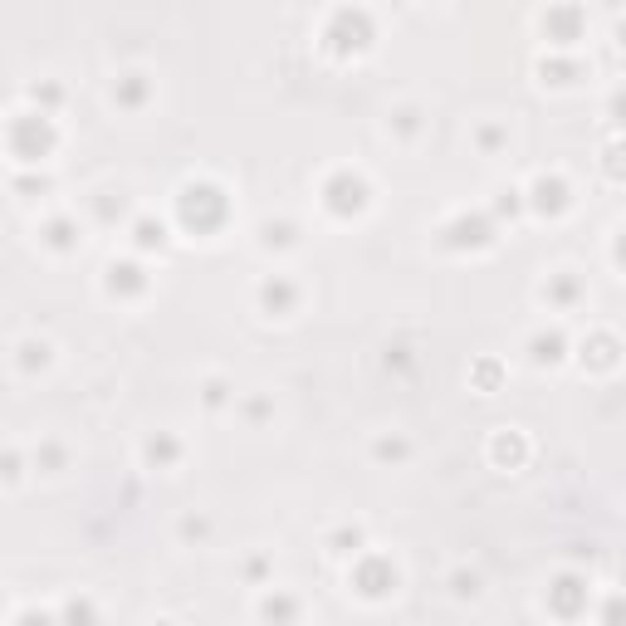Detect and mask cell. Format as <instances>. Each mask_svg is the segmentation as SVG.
Segmentation results:
<instances>
[{
    "label": "cell",
    "mask_w": 626,
    "mask_h": 626,
    "mask_svg": "<svg viewBox=\"0 0 626 626\" xmlns=\"http://www.w3.org/2000/svg\"><path fill=\"white\" fill-rule=\"evenodd\" d=\"M64 460H69V450L59 446V441H45V446L35 450V470H45V475L64 470Z\"/></svg>",
    "instance_id": "obj_29"
},
{
    "label": "cell",
    "mask_w": 626,
    "mask_h": 626,
    "mask_svg": "<svg viewBox=\"0 0 626 626\" xmlns=\"http://www.w3.org/2000/svg\"><path fill=\"white\" fill-rule=\"evenodd\" d=\"M269 411H274V406H269V402H265V397H255V402L245 406V416H250V421H265Z\"/></svg>",
    "instance_id": "obj_41"
},
{
    "label": "cell",
    "mask_w": 626,
    "mask_h": 626,
    "mask_svg": "<svg viewBox=\"0 0 626 626\" xmlns=\"http://www.w3.org/2000/svg\"><path fill=\"white\" fill-rule=\"evenodd\" d=\"M54 617H59V626H98V607H93V597L79 592V597H69Z\"/></svg>",
    "instance_id": "obj_23"
},
{
    "label": "cell",
    "mask_w": 626,
    "mask_h": 626,
    "mask_svg": "<svg viewBox=\"0 0 626 626\" xmlns=\"http://www.w3.org/2000/svg\"><path fill=\"white\" fill-rule=\"evenodd\" d=\"M93 216L103 225H118L128 216V196H123V191H98V196H93Z\"/></svg>",
    "instance_id": "obj_24"
},
{
    "label": "cell",
    "mask_w": 626,
    "mask_h": 626,
    "mask_svg": "<svg viewBox=\"0 0 626 626\" xmlns=\"http://www.w3.org/2000/svg\"><path fill=\"white\" fill-rule=\"evenodd\" d=\"M353 587H358L367 602L392 597V592H397V563H392V558L367 553V558H358V568H353Z\"/></svg>",
    "instance_id": "obj_8"
},
{
    "label": "cell",
    "mask_w": 626,
    "mask_h": 626,
    "mask_svg": "<svg viewBox=\"0 0 626 626\" xmlns=\"http://www.w3.org/2000/svg\"><path fill=\"white\" fill-rule=\"evenodd\" d=\"M529 358H534L538 367L563 362L568 358V333H563V328H543V333H534V338H529Z\"/></svg>",
    "instance_id": "obj_15"
},
{
    "label": "cell",
    "mask_w": 626,
    "mask_h": 626,
    "mask_svg": "<svg viewBox=\"0 0 626 626\" xmlns=\"http://www.w3.org/2000/svg\"><path fill=\"white\" fill-rule=\"evenodd\" d=\"M54 118L49 113H15L10 118V128H5V147H10V157L20 162V167H35V162H45L49 152H54Z\"/></svg>",
    "instance_id": "obj_2"
},
{
    "label": "cell",
    "mask_w": 626,
    "mask_h": 626,
    "mask_svg": "<svg viewBox=\"0 0 626 626\" xmlns=\"http://www.w3.org/2000/svg\"><path fill=\"white\" fill-rule=\"evenodd\" d=\"M152 626H177V622H152Z\"/></svg>",
    "instance_id": "obj_46"
},
{
    "label": "cell",
    "mask_w": 626,
    "mask_h": 626,
    "mask_svg": "<svg viewBox=\"0 0 626 626\" xmlns=\"http://www.w3.org/2000/svg\"><path fill=\"white\" fill-rule=\"evenodd\" d=\"M328 548H333V553H343V558H348V553H358V548H362V529H338V534L328 538Z\"/></svg>",
    "instance_id": "obj_34"
},
{
    "label": "cell",
    "mask_w": 626,
    "mask_h": 626,
    "mask_svg": "<svg viewBox=\"0 0 626 626\" xmlns=\"http://www.w3.org/2000/svg\"><path fill=\"white\" fill-rule=\"evenodd\" d=\"M538 30L553 40V49H573L582 40V30H587V15L578 5H553V10L538 15Z\"/></svg>",
    "instance_id": "obj_9"
},
{
    "label": "cell",
    "mask_w": 626,
    "mask_h": 626,
    "mask_svg": "<svg viewBox=\"0 0 626 626\" xmlns=\"http://www.w3.org/2000/svg\"><path fill=\"white\" fill-rule=\"evenodd\" d=\"M455 597H475V592H480V578H475V573H455Z\"/></svg>",
    "instance_id": "obj_37"
},
{
    "label": "cell",
    "mask_w": 626,
    "mask_h": 626,
    "mask_svg": "<svg viewBox=\"0 0 626 626\" xmlns=\"http://www.w3.org/2000/svg\"><path fill=\"white\" fill-rule=\"evenodd\" d=\"M30 103H35V113H49V118H54V108L64 103V89H59V84H35V89H30Z\"/></svg>",
    "instance_id": "obj_30"
},
{
    "label": "cell",
    "mask_w": 626,
    "mask_h": 626,
    "mask_svg": "<svg viewBox=\"0 0 626 626\" xmlns=\"http://www.w3.org/2000/svg\"><path fill=\"white\" fill-rule=\"evenodd\" d=\"M377 40V30H372V15L358 10V5H343V10H333L328 15V30H323V45L333 49L338 59H348V54H362V49Z\"/></svg>",
    "instance_id": "obj_3"
},
{
    "label": "cell",
    "mask_w": 626,
    "mask_h": 626,
    "mask_svg": "<svg viewBox=\"0 0 626 626\" xmlns=\"http://www.w3.org/2000/svg\"><path fill=\"white\" fill-rule=\"evenodd\" d=\"M45 186H49L45 177H40V181H35V177H20V181H15V191H45Z\"/></svg>",
    "instance_id": "obj_43"
},
{
    "label": "cell",
    "mask_w": 626,
    "mask_h": 626,
    "mask_svg": "<svg viewBox=\"0 0 626 626\" xmlns=\"http://www.w3.org/2000/svg\"><path fill=\"white\" fill-rule=\"evenodd\" d=\"M475 142H480V152H485V157H494V152L509 142V128H480V133H475Z\"/></svg>",
    "instance_id": "obj_35"
},
{
    "label": "cell",
    "mask_w": 626,
    "mask_h": 626,
    "mask_svg": "<svg viewBox=\"0 0 626 626\" xmlns=\"http://www.w3.org/2000/svg\"><path fill=\"white\" fill-rule=\"evenodd\" d=\"M607 118H612L617 128H626V89H612V98H607Z\"/></svg>",
    "instance_id": "obj_36"
},
{
    "label": "cell",
    "mask_w": 626,
    "mask_h": 626,
    "mask_svg": "<svg viewBox=\"0 0 626 626\" xmlns=\"http://www.w3.org/2000/svg\"><path fill=\"white\" fill-rule=\"evenodd\" d=\"M617 358H622V343H617L612 333H592V338L582 343V362H587V367H597V372L617 367Z\"/></svg>",
    "instance_id": "obj_17"
},
{
    "label": "cell",
    "mask_w": 626,
    "mask_h": 626,
    "mask_svg": "<svg viewBox=\"0 0 626 626\" xmlns=\"http://www.w3.org/2000/svg\"><path fill=\"white\" fill-rule=\"evenodd\" d=\"M177 221L191 235H216L230 221V196L221 181H186L177 191Z\"/></svg>",
    "instance_id": "obj_1"
},
{
    "label": "cell",
    "mask_w": 626,
    "mask_h": 626,
    "mask_svg": "<svg viewBox=\"0 0 626 626\" xmlns=\"http://www.w3.org/2000/svg\"><path fill=\"white\" fill-rule=\"evenodd\" d=\"M133 250L137 255H152V250H167V225L157 221V216H137L133 225Z\"/></svg>",
    "instance_id": "obj_19"
},
{
    "label": "cell",
    "mask_w": 626,
    "mask_h": 626,
    "mask_svg": "<svg viewBox=\"0 0 626 626\" xmlns=\"http://www.w3.org/2000/svg\"><path fill=\"white\" fill-rule=\"evenodd\" d=\"M260 245L265 250H289V245H299V221H265L260 225Z\"/></svg>",
    "instance_id": "obj_22"
},
{
    "label": "cell",
    "mask_w": 626,
    "mask_h": 626,
    "mask_svg": "<svg viewBox=\"0 0 626 626\" xmlns=\"http://www.w3.org/2000/svg\"><path fill=\"white\" fill-rule=\"evenodd\" d=\"M15 626H59V617H49V612H25V617H15Z\"/></svg>",
    "instance_id": "obj_39"
},
{
    "label": "cell",
    "mask_w": 626,
    "mask_h": 626,
    "mask_svg": "<svg viewBox=\"0 0 626 626\" xmlns=\"http://www.w3.org/2000/svg\"><path fill=\"white\" fill-rule=\"evenodd\" d=\"M494 240H499V221H494L490 211H460V216H450L436 230L441 250H490Z\"/></svg>",
    "instance_id": "obj_4"
},
{
    "label": "cell",
    "mask_w": 626,
    "mask_h": 626,
    "mask_svg": "<svg viewBox=\"0 0 626 626\" xmlns=\"http://www.w3.org/2000/svg\"><path fill=\"white\" fill-rule=\"evenodd\" d=\"M587 607H592V582H587V573H558L553 587H548V612H553L558 622H578Z\"/></svg>",
    "instance_id": "obj_6"
},
{
    "label": "cell",
    "mask_w": 626,
    "mask_h": 626,
    "mask_svg": "<svg viewBox=\"0 0 626 626\" xmlns=\"http://www.w3.org/2000/svg\"><path fill=\"white\" fill-rule=\"evenodd\" d=\"M602 172L612 181H626V142H612V147H602Z\"/></svg>",
    "instance_id": "obj_33"
},
{
    "label": "cell",
    "mask_w": 626,
    "mask_h": 626,
    "mask_svg": "<svg viewBox=\"0 0 626 626\" xmlns=\"http://www.w3.org/2000/svg\"><path fill=\"white\" fill-rule=\"evenodd\" d=\"M543 299L553 304V309H573L582 304V279L573 269H558V274H548V284H543Z\"/></svg>",
    "instance_id": "obj_14"
},
{
    "label": "cell",
    "mask_w": 626,
    "mask_h": 626,
    "mask_svg": "<svg viewBox=\"0 0 626 626\" xmlns=\"http://www.w3.org/2000/svg\"><path fill=\"white\" fill-rule=\"evenodd\" d=\"M367 201H372V191H367V181L353 172V167H338L333 177L323 181V211L328 216H338V221H353L367 211Z\"/></svg>",
    "instance_id": "obj_5"
},
{
    "label": "cell",
    "mask_w": 626,
    "mask_h": 626,
    "mask_svg": "<svg viewBox=\"0 0 626 626\" xmlns=\"http://www.w3.org/2000/svg\"><path fill=\"white\" fill-rule=\"evenodd\" d=\"M147 98H152V79L133 69V74H118V84H113V103L123 108V113H142L147 108Z\"/></svg>",
    "instance_id": "obj_13"
},
{
    "label": "cell",
    "mask_w": 626,
    "mask_h": 626,
    "mask_svg": "<svg viewBox=\"0 0 626 626\" xmlns=\"http://www.w3.org/2000/svg\"><path fill=\"white\" fill-rule=\"evenodd\" d=\"M524 206H529V201H524V191H519V186H504V191L494 196V211H490V216H494V221H499V216H509V221H514Z\"/></svg>",
    "instance_id": "obj_26"
},
{
    "label": "cell",
    "mask_w": 626,
    "mask_h": 626,
    "mask_svg": "<svg viewBox=\"0 0 626 626\" xmlns=\"http://www.w3.org/2000/svg\"><path fill=\"white\" fill-rule=\"evenodd\" d=\"M103 289L113 299H137V294H147V269L137 265V260H113V265L103 269Z\"/></svg>",
    "instance_id": "obj_10"
},
{
    "label": "cell",
    "mask_w": 626,
    "mask_h": 626,
    "mask_svg": "<svg viewBox=\"0 0 626 626\" xmlns=\"http://www.w3.org/2000/svg\"><path fill=\"white\" fill-rule=\"evenodd\" d=\"M201 402L211 406V411H221L225 402H235V392H230V382H225V377H206V387H201Z\"/></svg>",
    "instance_id": "obj_32"
},
{
    "label": "cell",
    "mask_w": 626,
    "mask_h": 626,
    "mask_svg": "<svg viewBox=\"0 0 626 626\" xmlns=\"http://www.w3.org/2000/svg\"><path fill=\"white\" fill-rule=\"evenodd\" d=\"M45 362H49V343H40V338H25V343H20V358H15L20 372H35V367H45Z\"/></svg>",
    "instance_id": "obj_25"
},
{
    "label": "cell",
    "mask_w": 626,
    "mask_h": 626,
    "mask_svg": "<svg viewBox=\"0 0 626 626\" xmlns=\"http://www.w3.org/2000/svg\"><path fill=\"white\" fill-rule=\"evenodd\" d=\"M142 460H147L152 470H172V465L181 460V441L177 436H167V431H157V436L142 441Z\"/></svg>",
    "instance_id": "obj_16"
},
{
    "label": "cell",
    "mask_w": 626,
    "mask_h": 626,
    "mask_svg": "<svg viewBox=\"0 0 626 626\" xmlns=\"http://www.w3.org/2000/svg\"><path fill=\"white\" fill-rule=\"evenodd\" d=\"M538 74H543V84H578L582 74V59H563V54H548V59H538Z\"/></svg>",
    "instance_id": "obj_21"
},
{
    "label": "cell",
    "mask_w": 626,
    "mask_h": 626,
    "mask_svg": "<svg viewBox=\"0 0 626 626\" xmlns=\"http://www.w3.org/2000/svg\"><path fill=\"white\" fill-rule=\"evenodd\" d=\"M392 133L406 137V142L421 133V108H416V103H406V108H397V113H392Z\"/></svg>",
    "instance_id": "obj_28"
},
{
    "label": "cell",
    "mask_w": 626,
    "mask_h": 626,
    "mask_svg": "<svg viewBox=\"0 0 626 626\" xmlns=\"http://www.w3.org/2000/svg\"><path fill=\"white\" fill-rule=\"evenodd\" d=\"M206 534H211L206 519H181V538H206Z\"/></svg>",
    "instance_id": "obj_38"
},
{
    "label": "cell",
    "mask_w": 626,
    "mask_h": 626,
    "mask_svg": "<svg viewBox=\"0 0 626 626\" xmlns=\"http://www.w3.org/2000/svg\"><path fill=\"white\" fill-rule=\"evenodd\" d=\"M524 201H529V211H534V216H543V221H558V216H568V211H573V186L558 177V172H543V177L529 181Z\"/></svg>",
    "instance_id": "obj_7"
},
{
    "label": "cell",
    "mask_w": 626,
    "mask_h": 626,
    "mask_svg": "<svg viewBox=\"0 0 626 626\" xmlns=\"http://www.w3.org/2000/svg\"><path fill=\"white\" fill-rule=\"evenodd\" d=\"M5 480H10V485H20V450H10V455H5Z\"/></svg>",
    "instance_id": "obj_40"
},
{
    "label": "cell",
    "mask_w": 626,
    "mask_h": 626,
    "mask_svg": "<svg viewBox=\"0 0 626 626\" xmlns=\"http://www.w3.org/2000/svg\"><path fill=\"white\" fill-rule=\"evenodd\" d=\"M245 573H250V578H265L269 563H265V558H250V563H245Z\"/></svg>",
    "instance_id": "obj_44"
},
{
    "label": "cell",
    "mask_w": 626,
    "mask_h": 626,
    "mask_svg": "<svg viewBox=\"0 0 626 626\" xmlns=\"http://www.w3.org/2000/svg\"><path fill=\"white\" fill-rule=\"evenodd\" d=\"M372 455H377L382 465H387V460L397 465V460H406V455H411V441H406V436H382V441L372 446Z\"/></svg>",
    "instance_id": "obj_31"
},
{
    "label": "cell",
    "mask_w": 626,
    "mask_h": 626,
    "mask_svg": "<svg viewBox=\"0 0 626 626\" xmlns=\"http://www.w3.org/2000/svg\"><path fill=\"white\" fill-rule=\"evenodd\" d=\"M597 626H626V592L602 597V607H597Z\"/></svg>",
    "instance_id": "obj_27"
},
{
    "label": "cell",
    "mask_w": 626,
    "mask_h": 626,
    "mask_svg": "<svg viewBox=\"0 0 626 626\" xmlns=\"http://www.w3.org/2000/svg\"><path fill=\"white\" fill-rule=\"evenodd\" d=\"M40 240H45L49 250L69 255V250H79V221H74V216H54V221H45Z\"/></svg>",
    "instance_id": "obj_18"
},
{
    "label": "cell",
    "mask_w": 626,
    "mask_h": 626,
    "mask_svg": "<svg viewBox=\"0 0 626 626\" xmlns=\"http://www.w3.org/2000/svg\"><path fill=\"white\" fill-rule=\"evenodd\" d=\"M304 617V602L294 597V592H284V587H274L260 597V622L265 626H299Z\"/></svg>",
    "instance_id": "obj_12"
},
{
    "label": "cell",
    "mask_w": 626,
    "mask_h": 626,
    "mask_svg": "<svg viewBox=\"0 0 626 626\" xmlns=\"http://www.w3.org/2000/svg\"><path fill=\"white\" fill-rule=\"evenodd\" d=\"M490 455L499 460V465H509V470H519L524 465V455H529V441L519 436V431H494L490 441Z\"/></svg>",
    "instance_id": "obj_20"
},
{
    "label": "cell",
    "mask_w": 626,
    "mask_h": 626,
    "mask_svg": "<svg viewBox=\"0 0 626 626\" xmlns=\"http://www.w3.org/2000/svg\"><path fill=\"white\" fill-rule=\"evenodd\" d=\"M612 260L626 269V230H617V245H612Z\"/></svg>",
    "instance_id": "obj_42"
},
{
    "label": "cell",
    "mask_w": 626,
    "mask_h": 626,
    "mask_svg": "<svg viewBox=\"0 0 626 626\" xmlns=\"http://www.w3.org/2000/svg\"><path fill=\"white\" fill-rule=\"evenodd\" d=\"M617 45L626 49V20H617Z\"/></svg>",
    "instance_id": "obj_45"
},
{
    "label": "cell",
    "mask_w": 626,
    "mask_h": 626,
    "mask_svg": "<svg viewBox=\"0 0 626 626\" xmlns=\"http://www.w3.org/2000/svg\"><path fill=\"white\" fill-rule=\"evenodd\" d=\"M260 309L269 318H289V313L299 309V284L284 279V274H269L265 284H260Z\"/></svg>",
    "instance_id": "obj_11"
}]
</instances>
